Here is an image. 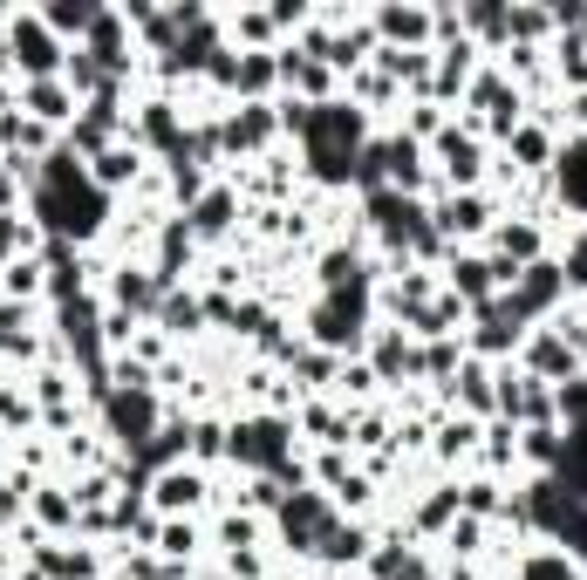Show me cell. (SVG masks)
<instances>
[{
  "label": "cell",
  "mask_w": 587,
  "mask_h": 580,
  "mask_svg": "<svg viewBox=\"0 0 587 580\" xmlns=\"http://www.w3.org/2000/svg\"><path fill=\"white\" fill-rule=\"evenodd\" d=\"M157 540H164V553H192V526H164Z\"/></svg>",
  "instance_id": "9c48e42d"
},
{
  "label": "cell",
  "mask_w": 587,
  "mask_h": 580,
  "mask_svg": "<svg viewBox=\"0 0 587 580\" xmlns=\"http://www.w3.org/2000/svg\"><path fill=\"white\" fill-rule=\"evenodd\" d=\"M533 369H540V376H553V369H574V348H567V335L533 342Z\"/></svg>",
  "instance_id": "3957f363"
},
{
  "label": "cell",
  "mask_w": 587,
  "mask_h": 580,
  "mask_svg": "<svg viewBox=\"0 0 587 580\" xmlns=\"http://www.w3.org/2000/svg\"><path fill=\"white\" fill-rule=\"evenodd\" d=\"M198 492H205V478H198V471H164V478H157V505H164V512L198 505Z\"/></svg>",
  "instance_id": "6da1fadb"
},
{
  "label": "cell",
  "mask_w": 587,
  "mask_h": 580,
  "mask_svg": "<svg viewBox=\"0 0 587 580\" xmlns=\"http://www.w3.org/2000/svg\"><path fill=\"white\" fill-rule=\"evenodd\" d=\"M492 280H499V273L485 267V260H451V287H458L465 301H485V294H492Z\"/></svg>",
  "instance_id": "7a4b0ae2"
},
{
  "label": "cell",
  "mask_w": 587,
  "mask_h": 580,
  "mask_svg": "<svg viewBox=\"0 0 587 580\" xmlns=\"http://www.w3.org/2000/svg\"><path fill=\"white\" fill-rule=\"evenodd\" d=\"M7 287H14V294H35V287H41V267H35V260H14V267H7Z\"/></svg>",
  "instance_id": "52a82bcc"
},
{
  "label": "cell",
  "mask_w": 587,
  "mask_h": 580,
  "mask_svg": "<svg viewBox=\"0 0 587 580\" xmlns=\"http://www.w3.org/2000/svg\"><path fill=\"white\" fill-rule=\"evenodd\" d=\"M21 246H28V232L14 226V219H0V260H7V267L21 260Z\"/></svg>",
  "instance_id": "ba28073f"
},
{
  "label": "cell",
  "mask_w": 587,
  "mask_h": 580,
  "mask_svg": "<svg viewBox=\"0 0 587 580\" xmlns=\"http://www.w3.org/2000/svg\"><path fill=\"white\" fill-rule=\"evenodd\" d=\"M526 580H574V567H567L560 553H533V560H526Z\"/></svg>",
  "instance_id": "5b68a950"
},
{
  "label": "cell",
  "mask_w": 587,
  "mask_h": 580,
  "mask_svg": "<svg viewBox=\"0 0 587 580\" xmlns=\"http://www.w3.org/2000/svg\"><path fill=\"white\" fill-rule=\"evenodd\" d=\"M0 198H7V185H0Z\"/></svg>",
  "instance_id": "30bf717a"
},
{
  "label": "cell",
  "mask_w": 587,
  "mask_h": 580,
  "mask_svg": "<svg viewBox=\"0 0 587 580\" xmlns=\"http://www.w3.org/2000/svg\"><path fill=\"white\" fill-rule=\"evenodd\" d=\"M137 171V151H103L96 157V185H123Z\"/></svg>",
  "instance_id": "277c9868"
},
{
  "label": "cell",
  "mask_w": 587,
  "mask_h": 580,
  "mask_svg": "<svg viewBox=\"0 0 587 580\" xmlns=\"http://www.w3.org/2000/svg\"><path fill=\"white\" fill-rule=\"evenodd\" d=\"M444 226L478 232V226H485V205H478V198H465V205H444Z\"/></svg>",
  "instance_id": "8992f818"
}]
</instances>
